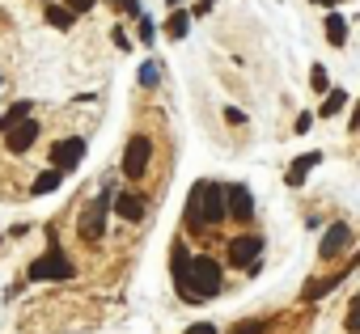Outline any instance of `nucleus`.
<instances>
[{
	"instance_id": "obj_1",
	"label": "nucleus",
	"mask_w": 360,
	"mask_h": 334,
	"mask_svg": "<svg viewBox=\"0 0 360 334\" xmlns=\"http://www.w3.org/2000/svg\"><path fill=\"white\" fill-rule=\"evenodd\" d=\"M174 288H178V296H183L187 305H200V300H208V296H217L225 288V271H221L217 258L200 254V258H187V271H183V279H178Z\"/></svg>"
},
{
	"instance_id": "obj_2",
	"label": "nucleus",
	"mask_w": 360,
	"mask_h": 334,
	"mask_svg": "<svg viewBox=\"0 0 360 334\" xmlns=\"http://www.w3.org/2000/svg\"><path fill=\"white\" fill-rule=\"evenodd\" d=\"M225 187L221 182H195L191 187V203H187V229L191 233H208L225 220Z\"/></svg>"
},
{
	"instance_id": "obj_3",
	"label": "nucleus",
	"mask_w": 360,
	"mask_h": 334,
	"mask_svg": "<svg viewBox=\"0 0 360 334\" xmlns=\"http://www.w3.org/2000/svg\"><path fill=\"white\" fill-rule=\"evenodd\" d=\"M110 203H115V191H110V187H102V195L81 212L77 233H81L85 241H102V237H106V212H110Z\"/></svg>"
},
{
	"instance_id": "obj_4",
	"label": "nucleus",
	"mask_w": 360,
	"mask_h": 334,
	"mask_svg": "<svg viewBox=\"0 0 360 334\" xmlns=\"http://www.w3.org/2000/svg\"><path fill=\"white\" fill-rule=\"evenodd\" d=\"M72 275H77V267H72V258H68L56 241L47 246L43 258L30 262V279H72Z\"/></svg>"
},
{
	"instance_id": "obj_5",
	"label": "nucleus",
	"mask_w": 360,
	"mask_h": 334,
	"mask_svg": "<svg viewBox=\"0 0 360 334\" xmlns=\"http://www.w3.org/2000/svg\"><path fill=\"white\" fill-rule=\"evenodd\" d=\"M148 161H153V140L148 135H131L127 148H123V161H119V174L123 178H144Z\"/></svg>"
},
{
	"instance_id": "obj_6",
	"label": "nucleus",
	"mask_w": 360,
	"mask_h": 334,
	"mask_svg": "<svg viewBox=\"0 0 360 334\" xmlns=\"http://www.w3.org/2000/svg\"><path fill=\"white\" fill-rule=\"evenodd\" d=\"M259 254H263V233H242L229 241V262L238 271H255L259 267Z\"/></svg>"
},
{
	"instance_id": "obj_7",
	"label": "nucleus",
	"mask_w": 360,
	"mask_h": 334,
	"mask_svg": "<svg viewBox=\"0 0 360 334\" xmlns=\"http://www.w3.org/2000/svg\"><path fill=\"white\" fill-rule=\"evenodd\" d=\"M81 156H85V135H64V140L51 144V165L60 174H72L81 165Z\"/></svg>"
},
{
	"instance_id": "obj_8",
	"label": "nucleus",
	"mask_w": 360,
	"mask_h": 334,
	"mask_svg": "<svg viewBox=\"0 0 360 334\" xmlns=\"http://www.w3.org/2000/svg\"><path fill=\"white\" fill-rule=\"evenodd\" d=\"M343 250H352V229H347V220H335V225L322 233V241H318V258L330 262V258H339Z\"/></svg>"
},
{
	"instance_id": "obj_9",
	"label": "nucleus",
	"mask_w": 360,
	"mask_h": 334,
	"mask_svg": "<svg viewBox=\"0 0 360 334\" xmlns=\"http://www.w3.org/2000/svg\"><path fill=\"white\" fill-rule=\"evenodd\" d=\"M0 135H5V148H9V152H26V148H34V140H39L43 131H39V123H34V119H22V123L5 127Z\"/></svg>"
},
{
	"instance_id": "obj_10",
	"label": "nucleus",
	"mask_w": 360,
	"mask_h": 334,
	"mask_svg": "<svg viewBox=\"0 0 360 334\" xmlns=\"http://www.w3.org/2000/svg\"><path fill=\"white\" fill-rule=\"evenodd\" d=\"M225 212L238 220V225H250L255 220V195L246 187H225Z\"/></svg>"
},
{
	"instance_id": "obj_11",
	"label": "nucleus",
	"mask_w": 360,
	"mask_h": 334,
	"mask_svg": "<svg viewBox=\"0 0 360 334\" xmlns=\"http://www.w3.org/2000/svg\"><path fill=\"white\" fill-rule=\"evenodd\" d=\"M144 203H148L144 195H136V191H123V195H119V199H115L110 208L119 212V220H127V225H136V220L144 216Z\"/></svg>"
},
{
	"instance_id": "obj_12",
	"label": "nucleus",
	"mask_w": 360,
	"mask_h": 334,
	"mask_svg": "<svg viewBox=\"0 0 360 334\" xmlns=\"http://www.w3.org/2000/svg\"><path fill=\"white\" fill-rule=\"evenodd\" d=\"M318 161H322L318 152H305V156H297V161H292V170H288V187H301V182H305V174L314 170Z\"/></svg>"
},
{
	"instance_id": "obj_13",
	"label": "nucleus",
	"mask_w": 360,
	"mask_h": 334,
	"mask_svg": "<svg viewBox=\"0 0 360 334\" xmlns=\"http://www.w3.org/2000/svg\"><path fill=\"white\" fill-rule=\"evenodd\" d=\"M187 26H191V13L178 5V9H169V22H165V34L169 39H187Z\"/></svg>"
},
{
	"instance_id": "obj_14",
	"label": "nucleus",
	"mask_w": 360,
	"mask_h": 334,
	"mask_svg": "<svg viewBox=\"0 0 360 334\" xmlns=\"http://www.w3.org/2000/svg\"><path fill=\"white\" fill-rule=\"evenodd\" d=\"M47 22H51L56 30H72V22H77V13H72L68 5H56V0H47Z\"/></svg>"
},
{
	"instance_id": "obj_15",
	"label": "nucleus",
	"mask_w": 360,
	"mask_h": 334,
	"mask_svg": "<svg viewBox=\"0 0 360 334\" xmlns=\"http://www.w3.org/2000/svg\"><path fill=\"white\" fill-rule=\"evenodd\" d=\"M30 114H34V102H13L5 114H0V131L13 127V123H22V119H30Z\"/></svg>"
},
{
	"instance_id": "obj_16",
	"label": "nucleus",
	"mask_w": 360,
	"mask_h": 334,
	"mask_svg": "<svg viewBox=\"0 0 360 334\" xmlns=\"http://www.w3.org/2000/svg\"><path fill=\"white\" fill-rule=\"evenodd\" d=\"M60 182H64V174H60L56 165H51V170H43V174L34 178V187H30V191H34V195H51V191H56Z\"/></svg>"
},
{
	"instance_id": "obj_17",
	"label": "nucleus",
	"mask_w": 360,
	"mask_h": 334,
	"mask_svg": "<svg viewBox=\"0 0 360 334\" xmlns=\"http://www.w3.org/2000/svg\"><path fill=\"white\" fill-rule=\"evenodd\" d=\"M326 43H330V47H343V43H347V22H343L339 13L326 18Z\"/></svg>"
},
{
	"instance_id": "obj_18",
	"label": "nucleus",
	"mask_w": 360,
	"mask_h": 334,
	"mask_svg": "<svg viewBox=\"0 0 360 334\" xmlns=\"http://www.w3.org/2000/svg\"><path fill=\"white\" fill-rule=\"evenodd\" d=\"M267 330H271V321H267V317H250V321H238L229 334H267Z\"/></svg>"
},
{
	"instance_id": "obj_19",
	"label": "nucleus",
	"mask_w": 360,
	"mask_h": 334,
	"mask_svg": "<svg viewBox=\"0 0 360 334\" xmlns=\"http://www.w3.org/2000/svg\"><path fill=\"white\" fill-rule=\"evenodd\" d=\"M157 68H161L157 60H144V64H140V85H144V89H153V85L161 81V76H157Z\"/></svg>"
},
{
	"instance_id": "obj_20",
	"label": "nucleus",
	"mask_w": 360,
	"mask_h": 334,
	"mask_svg": "<svg viewBox=\"0 0 360 334\" xmlns=\"http://www.w3.org/2000/svg\"><path fill=\"white\" fill-rule=\"evenodd\" d=\"M343 102H347V93H343V89H330V93H326V102H322V114H339V110H343Z\"/></svg>"
},
{
	"instance_id": "obj_21",
	"label": "nucleus",
	"mask_w": 360,
	"mask_h": 334,
	"mask_svg": "<svg viewBox=\"0 0 360 334\" xmlns=\"http://www.w3.org/2000/svg\"><path fill=\"white\" fill-rule=\"evenodd\" d=\"M106 5H115V9H123V13H131V18L144 13V9H140V0H106Z\"/></svg>"
},
{
	"instance_id": "obj_22",
	"label": "nucleus",
	"mask_w": 360,
	"mask_h": 334,
	"mask_svg": "<svg viewBox=\"0 0 360 334\" xmlns=\"http://www.w3.org/2000/svg\"><path fill=\"white\" fill-rule=\"evenodd\" d=\"M64 5H68V9H72L77 18H81V13H89V9L98 5V0H64Z\"/></svg>"
},
{
	"instance_id": "obj_23",
	"label": "nucleus",
	"mask_w": 360,
	"mask_h": 334,
	"mask_svg": "<svg viewBox=\"0 0 360 334\" xmlns=\"http://www.w3.org/2000/svg\"><path fill=\"white\" fill-rule=\"evenodd\" d=\"M136 22H140V43H153V22H148V18H144V13H140V18H136Z\"/></svg>"
},
{
	"instance_id": "obj_24",
	"label": "nucleus",
	"mask_w": 360,
	"mask_h": 334,
	"mask_svg": "<svg viewBox=\"0 0 360 334\" xmlns=\"http://www.w3.org/2000/svg\"><path fill=\"white\" fill-rule=\"evenodd\" d=\"M309 85H314L318 93H326V72H322V68H314V72H309Z\"/></svg>"
},
{
	"instance_id": "obj_25",
	"label": "nucleus",
	"mask_w": 360,
	"mask_h": 334,
	"mask_svg": "<svg viewBox=\"0 0 360 334\" xmlns=\"http://www.w3.org/2000/svg\"><path fill=\"white\" fill-rule=\"evenodd\" d=\"M187 334H217V326L212 321H195V326H187Z\"/></svg>"
},
{
	"instance_id": "obj_26",
	"label": "nucleus",
	"mask_w": 360,
	"mask_h": 334,
	"mask_svg": "<svg viewBox=\"0 0 360 334\" xmlns=\"http://www.w3.org/2000/svg\"><path fill=\"white\" fill-rule=\"evenodd\" d=\"M225 123H233V127H238V123H246V114H242L238 106H229V110H225Z\"/></svg>"
},
{
	"instance_id": "obj_27",
	"label": "nucleus",
	"mask_w": 360,
	"mask_h": 334,
	"mask_svg": "<svg viewBox=\"0 0 360 334\" xmlns=\"http://www.w3.org/2000/svg\"><path fill=\"white\" fill-rule=\"evenodd\" d=\"M352 131H360V106H356V114H352Z\"/></svg>"
},
{
	"instance_id": "obj_28",
	"label": "nucleus",
	"mask_w": 360,
	"mask_h": 334,
	"mask_svg": "<svg viewBox=\"0 0 360 334\" xmlns=\"http://www.w3.org/2000/svg\"><path fill=\"white\" fill-rule=\"evenodd\" d=\"M208 5H217V0H200V9H195V13H208Z\"/></svg>"
},
{
	"instance_id": "obj_29",
	"label": "nucleus",
	"mask_w": 360,
	"mask_h": 334,
	"mask_svg": "<svg viewBox=\"0 0 360 334\" xmlns=\"http://www.w3.org/2000/svg\"><path fill=\"white\" fill-rule=\"evenodd\" d=\"M314 5H326V9H330V5H339V0H314Z\"/></svg>"
},
{
	"instance_id": "obj_30",
	"label": "nucleus",
	"mask_w": 360,
	"mask_h": 334,
	"mask_svg": "<svg viewBox=\"0 0 360 334\" xmlns=\"http://www.w3.org/2000/svg\"><path fill=\"white\" fill-rule=\"evenodd\" d=\"M165 5H169V9H178V5H183V0H165Z\"/></svg>"
},
{
	"instance_id": "obj_31",
	"label": "nucleus",
	"mask_w": 360,
	"mask_h": 334,
	"mask_svg": "<svg viewBox=\"0 0 360 334\" xmlns=\"http://www.w3.org/2000/svg\"><path fill=\"white\" fill-rule=\"evenodd\" d=\"M0 85H5V76H0Z\"/></svg>"
}]
</instances>
